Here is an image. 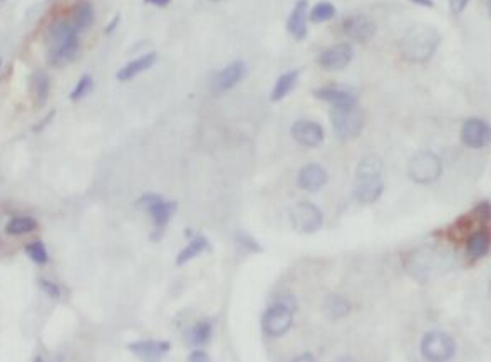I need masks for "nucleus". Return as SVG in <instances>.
I'll return each mask as SVG.
<instances>
[{"label":"nucleus","mask_w":491,"mask_h":362,"mask_svg":"<svg viewBox=\"0 0 491 362\" xmlns=\"http://www.w3.org/2000/svg\"><path fill=\"white\" fill-rule=\"evenodd\" d=\"M47 62L64 67L73 62L79 51V30L69 21H56L49 25L44 37Z\"/></svg>","instance_id":"f257e3e1"},{"label":"nucleus","mask_w":491,"mask_h":362,"mask_svg":"<svg viewBox=\"0 0 491 362\" xmlns=\"http://www.w3.org/2000/svg\"><path fill=\"white\" fill-rule=\"evenodd\" d=\"M440 45V34L431 27L419 25L411 29L401 40V54L407 62H428Z\"/></svg>","instance_id":"f03ea898"},{"label":"nucleus","mask_w":491,"mask_h":362,"mask_svg":"<svg viewBox=\"0 0 491 362\" xmlns=\"http://www.w3.org/2000/svg\"><path fill=\"white\" fill-rule=\"evenodd\" d=\"M332 130L339 141H350L362 133L366 126V112L359 106L334 108L331 112Z\"/></svg>","instance_id":"7ed1b4c3"},{"label":"nucleus","mask_w":491,"mask_h":362,"mask_svg":"<svg viewBox=\"0 0 491 362\" xmlns=\"http://www.w3.org/2000/svg\"><path fill=\"white\" fill-rule=\"evenodd\" d=\"M294 324V305L287 300H277L263 312L262 329L268 337H282Z\"/></svg>","instance_id":"20e7f679"},{"label":"nucleus","mask_w":491,"mask_h":362,"mask_svg":"<svg viewBox=\"0 0 491 362\" xmlns=\"http://www.w3.org/2000/svg\"><path fill=\"white\" fill-rule=\"evenodd\" d=\"M443 173V161L433 151H421L411 158L407 175L418 184H429L438 181Z\"/></svg>","instance_id":"39448f33"},{"label":"nucleus","mask_w":491,"mask_h":362,"mask_svg":"<svg viewBox=\"0 0 491 362\" xmlns=\"http://www.w3.org/2000/svg\"><path fill=\"white\" fill-rule=\"evenodd\" d=\"M421 354L431 362L451 361L456 354V342L446 332L429 330L421 339Z\"/></svg>","instance_id":"423d86ee"},{"label":"nucleus","mask_w":491,"mask_h":362,"mask_svg":"<svg viewBox=\"0 0 491 362\" xmlns=\"http://www.w3.org/2000/svg\"><path fill=\"white\" fill-rule=\"evenodd\" d=\"M290 224H292L294 230L302 235H311L320 230L324 224V215L322 211L317 208L311 202H298L292 206L289 211Z\"/></svg>","instance_id":"0eeeda50"},{"label":"nucleus","mask_w":491,"mask_h":362,"mask_svg":"<svg viewBox=\"0 0 491 362\" xmlns=\"http://www.w3.org/2000/svg\"><path fill=\"white\" fill-rule=\"evenodd\" d=\"M462 141L471 149L486 148L491 141L490 124L479 118L466 119L462 126Z\"/></svg>","instance_id":"6e6552de"},{"label":"nucleus","mask_w":491,"mask_h":362,"mask_svg":"<svg viewBox=\"0 0 491 362\" xmlns=\"http://www.w3.org/2000/svg\"><path fill=\"white\" fill-rule=\"evenodd\" d=\"M342 34L347 36L349 39H352L354 43L366 44L372 39L374 34H376V24L366 15H350L346 21L342 22L341 25Z\"/></svg>","instance_id":"1a4fd4ad"},{"label":"nucleus","mask_w":491,"mask_h":362,"mask_svg":"<svg viewBox=\"0 0 491 362\" xmlns=\"http://www.w3.org/2000/svg\"><path fill=\"white\" fill-rule=\"evenodd\" d=\"M247 64L243 60H233L230 62L225 69H221L220 73L215 75L213 79V90L217 94L226 93V90L235 88L239 82H241L247 75Z\"/></svg>","instance_id":"9d476101"},{"label":"nucleus","mask_w":491,"mask_h":362,"mask_svg":"<svg viewBox=\"0 0 491 362\" xmlns=\"http://www.w3.org/2000/svg\"><path fill=\"white\" fill-rule=\"evenodd\" d=\"M354 58L352 45L342 43L327 49L319 56V66L326 71H342Z\"/></svg>","instance_id":"9b49d317"},{"label":"nucleus","mask_w":491,"mask_h":362,"mask_svg":"<svg viewBox=\"0 0 491 362\" xmlns=\"http://www.w3.org/2000/svg\"><path fill=\"white\" fill-rule=\"evenodd\" d=\"M292 136L298 145L307 146V148H317L322 145L324 138H326L322 126L309 119L296 121L292 126Z\"/></svg>","instance_id":"f8f14e48"},{"label":"nucleus","mask_w":491,"mask_h":362,"mask_svg":"<svg viewBox=\"0 0 491 362\" xmlns=\"http://www.w3.org/2000/svg\"><path fill=\"white\" fill-rule=\"evenodd\" d=\"M327 171L317 163H309L298 171L297 184L300 190L309 191V193H315V191L322 190L327 184Z\"/></svg>","instance_id":"ddd939ff"},{"label":"nucleus","mask_w":491,"mask_h":362,"mask_svg":"<svg viewBox=\"0 0 491 362\" xmlns=\"http://www.w3.org/2000/svg\"><path fill=\"white\" fill-rule=\"evenodd\" d=\"M312 94L317 99L331 103L334 108H349V106L357 104V94L350 89L326 86V88L315 89Z\"/></svg>","instance_id":"4468645a"},{"label":"nucleus","mask_w":491,"mask_h":362,"mask_svg":"<svg viewBox=\"0 0 491 362\" xmlns=\"http://www.w3.org/2000/svg\"><path fill=\"white\" fill-rule=\"evenodd\" d=\"M384 191V181L379 180H356L354 181L352 195L361 205H371L377 202Z\"/></svg>","instance_id":"2eb2a0df"},{"label":"nucleus","mask_w":491,"mask_h":362,"mask_svg":"<svg viewBox=\"0 0 491 362\" xmlns=\"http://www.w3.org/2000/svg\"><path fill=\"white\" fill-rule=\"evenodd\" d=\"M128 349L139 359L156 361L165 357L171 350V344L166 341H138L131 344Z\"/></svg>","instance_id":"dca6fc26"},{"label":"nucleus","mask_w":491,"mask_h":362,"mask_svg":"<svg viewBox=\"0 0 491 362\" xmlns=\"http://www.w3.org/2000/svg\"><path fill=\"white\" fill-rule=\"evenodd\" d=\"M307 0H298L287 21V30L297 40H304L307 36Z\"/></svg>","instance_id":"f3484780"},{"label":"nucleus","mask_w":491,"mask_h":362,"mask_svg":"<svg viewBox=\"0 0 491 362\" xmlns=\"http://www.w3.org/2000/svg\"><path fill=\"white\" fill-rule=\"evenodd\" d=\"M156 60H158L156 52H148V54L131 60V62H128L126 66L121 67V69L118 71V74H116V77H118V81H121V82L131 81V79H134L136 75H139L141 73H145V71L151 69V67L156 64Z\"/></svg>","instance_id":"a211bd4d"},{"label":"nucleus","mask_w":491,"mask_h":362,"mask_svg":"<svg viewBox=\"0 0 491 362\" xmlns=\"http://www.w3.org/2000/svg\"><path fill=\"white\" fill-rule=\"evenodd\" d=\"M490 252V233L488 230H478L471 233V237L466 241V255L471 262L485 258Z\"/></svg>","instance_id":"6ab92c4d"},{"label":"nucleus","mask_w":491,"mask_h":362,"mask_svg":"<svg viewBox=\"0 0 491 362\" xmlns=\"http://www.w3.org/2000/svg\"><path fill=\"white\" fill-rule=\"evenodd\" d=\"M384 163L377 154H368L359 161L356 168V180H379L383 178Z\"/></svg>","instance_id":"aec40b11"},{"label":"nucleus","mask_w":491,"mask_h":362,"mask_svg":"<svg viewBox=\"0 0 491 362\" xmlns=\"http://www.w3.org/2000/svg\"><path fill=\"white\" fill-rule=\"evenodd\" d=\"M146 208H148L149 217H151V220H153L154 225L165 226L169 221V218L175 215L178 205H176L175 202H165V200L161 198V200H158V202L151 203V205L146 206Z\"/></svg>","instance_id":"412c9836"},{"label":"nucleus","mask_w":491,"mask_h":362,"mask_svg":"<svg viewBox=\"0 0 491 362\" xmlns=\"http://www.w3.org/2000/svg\"><path fill=\"white\" fill-rule=\"evenodd\" d=\"M298 71H289V73L282 74L280 77L277 79V82H275L274 89H272L270 93V101L272 103H278V101H282L283 97L287 96V94L290 93L294 88H296L297 81H298Z\"/></svg>","instance_id":"4be33fe9"},{"label":"nucleus","mask_w":491,"mask_h":362,"mask_svg":"<svg viewBox=\"0 0 491 362\" xmlns=\"http://www.w3.org/2000/svg\"><path fill=\"white\" fill-rule=\"evenodd\" d=\"M73 24L79 32H84L94 24V7L88 0H82L73 10Z\"/></svg>","instance_id":"5701e85b"},{"label":"nucleus","mask_w":491,"mask_h":362,"mask_svg":"<svg viewBox=\"0 0 491 362\" xmlns=\"http://www.w3.org/2000/svg\"><path fill=\"white\" fill-rule=\"evenodd\" d=\"M208 247H210V241L206 240L205 235H196L195 239L180 252L178 256H176V265L178 267L184 265V263L190 262L191 258H195V256H198L205 250H208Z\"/></svg>","instance_id":"b1692460"},{"label":"nucleus","mask_w":491,"mask_h":362,"mask_svg":"<svg viewBox=\"0 0 491 362\" xmlns=\"http://www.w3.org/2000/svg\"><path fill=\"white\" fill-rule=\"evenodd\" d=\"M350 312V304L347 299H344L341 295H328L326 300H324V314L327 317H332V319H342V317L349 315Z\"/></svg>","instance_id":"393cba45"},{"label":"nucleus","mask_w":491,"mask_h":362,"mask_svg":"<svg viewBox=\"0 0 491 362\" xmlns=\"http://www.w3.org/2000/svg\"><path fill=\"white\" fill-rule=\"evenodd\" d=\"M37 226L39 225L34 217H15L5 225V233L12 237L27 235V233L36 232Z\"/></svg>","instance_id":"a878e982"},{"label":"nucleus","mask_w":491,"mask_h":362,"mask_svg":"<svg viewBox=\"0 0 491 362\" xmlns=\"http://www.w3.org/2000/svg\"><path fill=\"white\" fill-rule=\"evenodd\" d=\"M32 90H34V99H36L37 106H44L45 101L49 99V93H51V81H49L47 74L44 73H34L32 75Z\"/></svg>","instance_id":"bb28decb"},{"label":"nucleus","mask_w":491,"mask_h":362,"mask_svg":"<svg viewBox=\"0 0 491 362\" xmlns=\"http://www.w3.org/2000/svg\"><path fill=\"white\" fill-rule=\"evenodd\" d=\"M335 14H337V10H335V7L331 2H319L317 5H313L311 14H309V19L315 22V24H322V22L334 19Z\"/></svg>","instance_id":"cd10ccee"},{"label":"nucleus","mask_w":491,"mask_h":362,"mask_svg":"<svg viewBox=\"0 0 491 362\" xmlns=\"http://www.w3.org/2000/svg\"><path fill=\"white\" fill-rule=\"evenodd\" d=\"M211 332H213V329H211V322H208V320H203V322L196 324L190 332L191 344L196 347L208 344L211 339Z\"/></svg>","instance_id":"c85d7f7f"},{"label":"nucleus","mask_w":491,"mask_h":362,"mask_svg":"<svg viewBox=\"0 0 491 362\" xmlns=\"http://www.w3.org/2000/svg\"><path fill=\"white\" fill-rule=\"evenodd\" d=\"M25 254L37 265H45L49 262L47 248H45L43 241H30V243L25 245Z\"/></svg>","instance_id":"c756f323"},{"label":"nucleus","mask_w":491,"mask_h":362,"mask_svg":"<svg viewBox=\"0 0 491 362\" xmlns=\"http://www.w3.org/2000/svg\"><path fill=\"white\" fill-rule=\"evenodd\" d=\"M93 86H94L93 77H91L89 74H84L77 82H75V86L69 94V99L74 101V103L75 101H81L82 97H86L91 90H93Z\"/></svg>","instance_id":"7c9ffc66"},{"label":"nucleus","mask_w":491,"mask_h":362,"mask_svg":"<svg viewBox=\"0 0 491 362\" xmlns=\"http://www.w3.org/2000/svg\"><path fill=\"white\" fill-rule=\"evenodd\" d=\"M235 240L239 241L241 247L247 248V250L256 252V254H259V252H262V247H260V245H259V241L253 240L250 235H245V233H237Z\"/></svg>","instance_id":"2f4dec72"},{"label":"nucleus","mask_w":491,"mask_h":362,"mask_svg":"<svg viewBox=\"0 0 491 362\" xmlns=\"http://www.w3.org/2000/svg\"><path fill=\"white\" fill-rule=\"evenodd\" d=\"M475 215L479 218V220L483 221V224H488V221L491 220V205L490 202H481L478 203L477 206H475Z\"/></svg>","instance_id":"473e14b6"},{"label":"nucleus","mask_w":491,"mask_h":362,"mask_svg":"<svg viewBox=\"0 0 491 362\" xmlns=\"http://www.w3.org/2000/svg\"><path fill=\"white\" fill-rule=\"evenodd\" d=\"M39 284H40V289L44 290V293H47L51 299H59L60 297L59 285H56L54 282H51V280H40Z\"/></svg>","instance_id":"72a5a7b5"},{"label":"nucleus","mask_w":491,"mask_h":362,"mask_svg":"<svg viewBox=\"0 0 491 362\" xmlns=\"http://www.w3.org/2000/svg\"><path fill=\"white\" fill-rule=\"evenodd\" d=\"M448 3H449V10H451L455 15H459L464 9H466L470 0H448Z\"/></svg>","instance_id":"f704fd0d"},{"label":"nucleus","mask_w":491,"mask_h":362,"mask_svg":"<svg viewBox=\"0 0 491 362\" xmlns=\"http://www.w3.org/2000/svg\"><path fill=\"white\" fill-rule=\"evenodd\" d=\"M158 200H161L160 195H154V193H146L143 195L141 198L138 200V205H143V206H149L151 203L158 202Z\"/></svg>","instance_id":"c9c22d12"},{"label":"nucleus","mask_w":491,"mask_h":362,"mask_svg":"<svg viewBox=\"0 0 491 362\" xmlns=\"http://www.w3.org/2000/svg\"><path fill=\"white\" fill-rule=\"evenodd\" d=\"M188 361H193V362H205L210 361V356L205 352V350H193V352L188 356Z\"/></svg>","instance_id":"e433bc0d"},{"label":"nucleus","mask_w":491,"mask_h":362,"mask_svg":"<svg viewBox=\"0 0 491 362\" xmlns=\"http://www.w3.org/2000/svg\"><path fill=\"white\" fill-rule=\"evenodd\" d=\"M146 3H149V5H154V7H166L171 3V0H145Z\"/></svg>","instance_id":"4c0bfd02"},{"label":"nucleus","mask_w":491,"mask_h":362,"mask_svg":"<svg viewBox=\"0 0 491 362\" xmlns=\"http://www.w3.org/2000/svg\"><path fill=\"white\" fill-rule=\"evenodd\" d=\"M292 361H315V357H313L312 354H300V356L294 357Z\"/></svg>","instance_id":"58836bf2"},{"label":"nucleus","mask_w":491,"mask_h":362,"mask_svg":"<svg viewBox=\"0 0 491 362\" xmlns=\"http://www.w3.org/2000/svg\"><path fill=\"white\" fill-rule=\"evenodd\" d=\"M411 2L418 3V5H421V7H433L434 5L433 0H411Z\"/></svg>","instance_id":"ea45409f"},{"label":"nucleus","mask_w":491,"mask_h":362,"mask_svg":"<svg viewBox=\"0 0 491 362\" xmlns=\"http://www.w3.org/2000/svg\"><path fill=\"white\" fill-rule=\"evenodd\" d=\"M118 24H119V17H115V19H112V21H111V24L108 25V29H106V32L111 34L112 30H115V27H116V25H118Z\"/></svg>","instance_id":"a19ab883"},{"label":"nucleus","mask_w":491,"mask_h":362,"mask_svg":"<svg viewBox=\"0 0 491 362\" xmlns=\"http://www.w3.org/2000/svg\"><path fill=\"white\" fill-rule=\"evenodd\" d=\"M0 67H2V59H0Z\"/></svg>","instance_id":"79ce46f5"}]
</instances>
